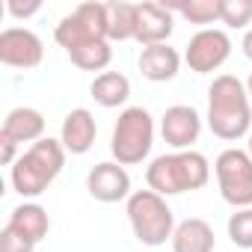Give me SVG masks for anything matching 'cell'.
I'll list each match as a JSON object with an SVG mask.
<instances>
[{
	"mask_svg": "<svg viewBox=\"0 0 252 252\" xmlns=\"http://www.w3.org/2000/svg\"><path fill=\"white\" fill-rule=\"evenodd\" d=\"M208 128L217 140L237 143L252 131V101L246 83L234 74H217L208 86Z\"/></svg>",
	"mask_w": 252,
	"mask_h": 252,
	"instance_id": "1",
	"label": "cell"
},
{
	"mask_svg": "<svg viewBox=\"0 0 252 252\" xmlns=\"http://www.w3.org/2000/svg\"><path fill=\"white\" fill-rule=\"evenodd\" d=\"M65 149L60 140H39L33 146H27L21 152V158L9 166V181H12V190L21 196V199H36L42 196L54 181L57 175L63 172L65 166Z\"/></svg>",
	"mask_w": 252,
	"mask_h": 252,
	"instance_id": "2",
	"label": "cell"
},
{
	"mask_svg": "<svg viewBox=\"0 0 252 252\" xmlns=\"http://www.w3.org/2000/svg\"><path fill=\"white\" fill-rule=\"evenodd\" d=\"M146 181H149V190H155L163 199L181 196L190 190H202L211 181V163L196 149L158 155L146 169Z\"/></svg>",
	"mask_w": 252,
	"mask_h": 252,
	"instance_id": "3",
	"label": "cell"
},
{
	"mask_svg": "<svg viewBox=\"0 0 252 252\" xmlns=\"http://www.w3.org/2000/svg\"><path fill=\"white\" fill-rule=\"evenodd\" d=\"M155 146V116L146 107H125L113 125L110 155L122 166H137L152 155Z\"/></svg>",
	"mask_w": 252,
	"mask_h": 252,
	"instance_id": "4",
	"label": "cell"
},
{
	"mask_svg": "<svg viewBox=\"0 0 252 252\" xmlns=\"http://www.w3.org/2000/svg\"><path fill=\"white\" fill-rule=\"evenodd\" d=\"M125 214H128L134 237L143 246H163L166 240H172L178 225L172 208L155 190H134L128 205H125Z\"/></svg>",
	"mask_w": 252,
	"mask_h": 252,
	"instance_id": "5",
	"label": "cell"
},
{
	"mask_svg": "<svg viewBox=\"0 0 252 252\" xmlns=\"http://www.w3.org/2000/svg\"><path fill=\"white\" fill-rule=\"evenodd\" d=\"M57 45L71 54L92 42H110L107 39V3H80L65 18H60L54 30Z\"/></svg>",
	"mask_w": 252,
	"mask_h": 252,
	"instance_id": "6",
	"label": "cell"
},
{
	"mask_svg": "<svg viewBox=\"0 0 252 252\" xmlns=\"http://www.w3.org/2000/svg\"><path fill=\"white\" fill-rule=\"evenodd\" d=\"M214 175L222 202L237 208H252V158L243 149H225L214 160Z\"/></svg>",
	"mask_w": 252,
	"mask_h": 252,
	"instance_id": "7",
	"label": "cell"
},
{
	"mask_svg": "<svg viewBox=\"0 0 252 252\" xmlns=\"http://www.w3.org/2000/svg\"><path fill=\"white\" fill-rule=\"evenodd\" d=\"M228 57H231V39L220 27H202L199 33L190 36L184 48V63L196 74H211L222 68Z\"/></svg>",
	"mask_w": 252,
	"mask_h": 252,
	"instance_id": "8",
	"label": "cell"
},
{
	"mask_svg": "<svg viewBox=\"0 0 252 252\" xmlns=\"http://www.w3.org/2000/svg\"><path fill=\"white\" fill-rule=\"evenodd\" d=\"M202 134V116L190 104H172L160 116V137L172 152H190Z\"/></svg>",
	"mask_w": 252,
	"mask_h": 252,
	"instance_id": "9",
	"label": "cell"
},
{
	"mask_svg": "<svg viewBox=\"0 0 252 252\" xmlns=\"http://www.w3.org/2000/svg\"><path fill=\"white\" fill-rule=\"evenodd\" d=\"M45 60V42L27 27H6L0 33V63L9 68H36Z\"/></svg>",
	"mask_w": 252,
	"mask_h": 252,
	"instance_id": "10",
	"label": "cell"
},
{
	"mask_svg": "<svg viewBox=\"0 0 252 252\" xmlns=\"http://www.w3.org/2000/svg\"><path fill=\"white\" fill-rule=\"evenodd\" d=\"M86 190L95 202L113 205V202H128L131 199V175L116 160H101L86 172Z\"/></svg>",
	"mask_w": 252,
	"mask_h": 252,
	"instance_id": "11",
	"label": "cell"
},
{
	"mask_svg": "<svg viewBox=\"0 0 252 252\" xmlns=\"http://www.w3.org/2000/svg\"><path fill=\"white\" fill-rule=\"evenodd\" d=\"M175 30V18L166 3H137V33L134 42L143 48L152 45H166Z\"/></svg>",
	"mask_w": 252,
	"mask_h": 252,
	"instance_id": "12",
	"label": "cell"
},
{
	"mask_svg": "<svg viewBox=\"0 0 252 252\" xmlns=\"http://www.w3.org/2000/svg\"><path fill=\"white\" fill-rule=\"evenodd\" d=\"M95 137H98V122H95L92 110L74 107L65 113L63 128H60V143L68 155H86L95 146Z\"/></svg>",
	"mask_w": 252,
	"mask_h": 252,
	"instance_id": "13",
	"label": "cell"
},
{
	"mask_svg": "<svg viewBox=\"0 0 252 252\" xmlns=\"http://www.w3.org/2000/svg\"><path fill=\"white\" fill-rule=\"evenodd\" d=\"M137 65H140V74L146 80L166 83V80H172L181 71V54L175 48H169V42L166 45H152V48H143L140 51Z\"/></svg>",
	"mask_w": 252,
	"mask_h": 252,
	"instance_id": "14",
	"label": "cell"
},
{
	"mask_svg": "<svg viewBox=\"0 0 252 252\" xmlns=\"http://www.w3.org/2000/svg\"><path fill=\"white\" fill-rule=\"evenodd\" d=\"M0 134L9 137V140H15L18 146H24V143L33 146V143L45 140V116L36 107H15V110L6 113Z\"/></svg>",
	"mask_w": 252,
	"mask_h": 252,
	"instance_id": "15",
	"label": "cell"
},
{
	"mask_svg": "<svg viewBox=\"0 0 252 252\" xmlns=\"http://www.w3.org/2000/svg\"><path fill=\"white\" fill-rule=\"evenodd\" d=\"M172 252H214L217 249V234L208 220L202 217H187L175 225L172 234Z\"/></svg>",
	"mask_w": 252,
	"mask_h": 252,
	"instance_id": "16",
	"label": "cell"
},
{
	"mask_svg": "<svg viewBox=\"0 0 252 252\" xmlns=\"http://www.w3.org/2000/svg\"><path fill=\"white\" fill-rule=\"evenodd\" d=\"M6 225L12 231H18L21 237L33 240V243H42L48 237V231H51V217L39 202H21L18 208H12Z\"/></svg>",
	"mask_w": 252,
	"mask_h": 252,
	"instance_id": "17",
	"label": "cell"
},
{
	"mask_svg": "<svg viewBox=\"0 0 252 252\" xmlns=\"http://www.w3.org/2000/svg\"><path fill=\"white\" fill-rule=\"evenodd\" d=\"M89 92H92L98 107L113 110V107H122L125 101L131 98V80L125 77L122 71H104V74H95Z\"/></svg>",
	"mask_w": 252,
	"mask_h": 252,
	"instance_id": "18",
	"label": "cell"
},
{
	"mask_svg": "<svg viewBox=\"0 0 252 252\" xmlns=\"http://www.w3.org/2000/svg\"><path fill=\"white\" fill-rule=\"evenodd\" d=\"M137 33V3H107V39L128 42Z\"/></svg>",
	"mask_w": 252,
	"mask_h": 252,
	"instance_id": "19",
	"label": "cell"
},
{
	"mask_svg": "<svg viewBox=\"0 0 252 252\" xmlns=\"http://www.w3.org/2000/svg\"><path fill=\"white\" fill-rule=\"evenodd\" d=\"M169 12L187 18L190 24H214L220 21V9H222V0H175V3H166Z\"/></svg>",
	"mask_w": 252,
	"mask_h": 252,
	"instance_id": "20",
	"label": "cell"
},
{
	"mask_svg": "<svg viewBox=\"0 0 252 252\" xmlns=\"http://www.w3.org/2000/svg\"><path fill=\"white\" fill-rule=\"evenodd\" d=\"M68 60L83 71H101L104 74V68L113 60V48H110V42H92V45H83V48L71 51Z\"/></svg>",
	"mask_w": 252,
	"mask_h": 252,
	"instance_id": "21",
	"label": "cell"
},
{
	"mask_svg": "<svg viewBox=\"0 0 252 252\" xmlns=\"http://www.w3.org/2000/svg\"><path fill=\"white\" fill-rule=\"evenodd\" d=\"M228 240L237 249H252V208H237L225 222Z\"/></svg>",
	"mask_w": 252,
	"mask_h": 252,
	"instance_id": "22",
	"label": "cell"
},
{
	"mask_svg": "<svg viewBox=\"0 0 252 252\" xmlns=\"http://www.w3.org/2000/svg\"><path fill=\"white\" fill-rule=\"evenodd\" d=\"M220 24L228 30H249L252 24V0H222Z\"/></svg>",
	"mask_w": 252,
	"mask_h": 252,
	"instance_id": "23",
	"label": "cell"
},
{
	"mask_svg": "<svg viewBox=\"0 0 252 252\" xmlns=\"http://www.w3.org/2000/svg\"><path fill=\"white\" fill-rule=\"evenodd\" d=\"M36 243L21 237L18 231H12L9 225H3V231H0V252H33Z\"/></svg>",
	"mask_w": 252,
	"mask_h": 252,
	"instance_id": "24",
	"label": "cell"
},
{
	"mask_svg": "<svg viewBox=\"0 0 252 252\" xmlns=\"http://www.w3.org/2000/svg\"><path fill=\"white\" fill-rule=\"evenodd\" d=\"M42 9V0H27V3H21V0H9L6 3V12L12 18H30Z\"/></svg>",
	"mask_w": 252,
	"mask_h": 252,
	"instance_id": "25",
	"label": "cell"
},
{
	"mask_svg": "<svg viewBox=\"0 0 252 252\" xmlns=\"http://www.w3.org/2000/svg\"><path fill=\"white\" fill-rule=\"evenodd\" d=\"M18 158H21V155H18V143L0 134V160H3V166H12Z\"/></svg>",
	"mask_w": 252,
	"mask_h": 252,
	"instance_id": "26",
	"label": "cell"
},
{
	"mask_svg": "<svg viewBox=\"0 0 252 252\" xmlns=\"http://www.w3.org/2000/svg\"><path fill=\"white\" fill-rule=\"evenodd\" d=\"M240 48H243V57H246V60L252 63V27H249L246 33H243V42H240Z\"/></svg>",
	"mask_w": 252,
	"mask_h": 252,
	"instance_id": "27",
	"label": "cell"
},
{
	"mask_svg": "<svg viewBox=\"0 0 252 252\" xmlns=\"http://www.w3.org/2000/svg\"><path fill=\"white\" fill-rule=\"evenodd\" d=\"M246 92H249V101H252V71H249V77H246Z\"/></svg>",
	"mask_w": 252,
	"mask_h": 252,
	"instance_id": "28",
	"label": "cell"
},
{
	"mask_svg": "<svg viewBox=\"0 0 252 252\" xmlns=\"http://www.w3.org/2000/svg\"><path fill=\"white\" fill-rule=\"evenodd\" d=\"M249 158H252V131H249Z\"/></svg>",
	"mask_w": 252,
	"mask_h": 252,
	"instance_id": "29",
	"label": "cell"
}]
</instances>
